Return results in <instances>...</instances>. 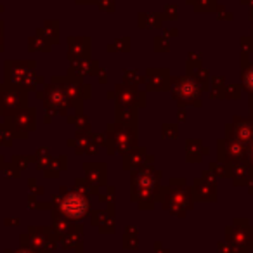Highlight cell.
Returning a JSON list of instances; mask_svg holds the SVG:
<instances>
[{"label": "cell", "mask_w": 253, "mask_h": 253, "mask_svg": "<svg viewBox=\"0 0 253 253\" xmlns=\"http://www.w3.org/2000/svg\"><path fill=\"white\" fill-rule=\"evenodd\" d=\"M85 208H87L85 201L82 200L80 196H77V194H71V196H68L66 200L63 201V210L66 211L70 217H80L85 211Z\"/></svg>", "instance_id": "cell-1"}]
</instances>
